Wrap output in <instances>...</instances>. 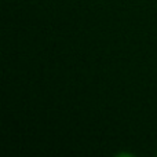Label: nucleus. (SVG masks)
Here are the masks:
<instances>
[]
</instances>
